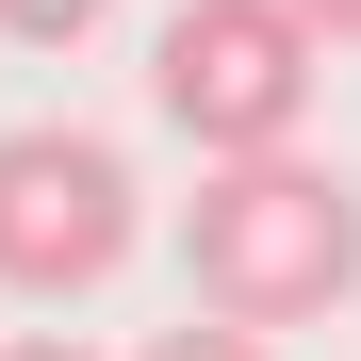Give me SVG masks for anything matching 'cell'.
Instances as JSON below:
<instances>
[{
  "label": "cell",
  "mask_w": 361,
  "mask_h": 361,
  "mask_svg": "<svg viewBox=\"0 0 361 361\" xmlns=\"http://www.w3.org/2000/svg\"><path fill=\"white\" fill-rule=\"evenodd\" d=\"M312 17H295V0H180V17L148 33V115L197 164H279L295 132H312Z\"/></svg>",
  "instance_id": "obj_2"
},
{
  "label": "cell",
  "mask_w": 361,
  "mask_h": 361,
  "mask_svg": "<svg viewBox=\"0 0 361 361\" xmlns=\"http://www.w3.org/2000/svg\"><path fill=\"white\" fill-rule=\"evenodd\" d=\"M132 230H148V197H132V164H115L82 115H33V132H0V295H99L115 263H132Z\"/></svg>",
  "instance_id": "obj_3"
},
{
  "label": "cell",
  "mask_w": 361,
  "mask_h": 361,
  "mask_svg": "<svg viewBox=\"0 0 361 361\" xmlns=\"http://www.w3.org/2000/svg\"><path fill=\"white\" fill-rule=\"evenodd\" d=\"M132 361H279V345H263V329H214V312H197V329H148Z\"/></svg>",
  "instance_id": "obj_5"
},
{
  "label": "cell",
  "mask_w": 361,
  "mask_h": 361,
  "mask_svg": "<svg viewBox=\"0 0 361 361\" xmlns=\"http://www.w3.org/2000/svg\"><path fill=\"white\" fill-rule=\"evenodd\" d=\"M180 279L214 329H312L361 295V180L279 148V164H214L180 197Z\"/></svg>",
  "instance_id": "obj_1"
},
{
  "label": "cell",
  "mask_w": 361,
  "mask_h": 361,
  "mask_svg": "<svg viewBox=\"0 0 361 361\" xmlns=\"http://www.w3.org/2000/svg\"><path fill=\"white\" fill-rule=\"evenodd\" d=\"M0 361H99V345H66V329H17V345H0Z\"/></svg>",
  "instance_id": "obj_7"
},
{
  "label": "cell",
  "mask_w": 361,
  "mask_h": 361,
  "mask_svg": "<svg viewBox=\"0 0 361 361\" xmlns=\"http://www.w3.org/2000/svg\"><path fill=\"white\" fill-rule=\"evenodd\" d=\"M99 17H115V0H0V33H17V49H82Z\"/></svg>",
  "instance_id": "obj_4"
},
{
  "label": "cell",
  "mask_w": 361,
  "mask_h": 361,
  "mask_svg": "<svg viewBox=\"0 0 361 361\" xmlns=\"http://www.w3.org/2000/svg\"><path fill=\"white\" fill-rule=\"evenodd\" d=\"M295 17H312V33H329V49H361V0H295Z\"/></svg>",
  "instance_id": "obj_6"
}]
</instances>
